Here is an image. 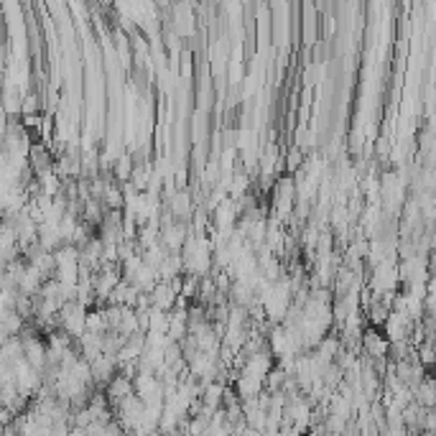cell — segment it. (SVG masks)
Returning a JSON list of instances; mask_svg holds the SVG:
<instances>
[{"label":"cell","mask_w":436,"mask_h":436,"mask_svg":"<svg viewBox=\"0 0 436 436\" xmlns=\"http://www.w3.org/2000/svg\"><path fill=\"white\" fill-rule=\"evenodd\" d=\"M416 400L421 408H434L436 406V380H421L416 388Z\"/></svg>","instance_id":"obj_1"}]
</instances>
